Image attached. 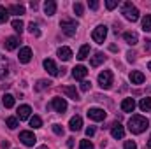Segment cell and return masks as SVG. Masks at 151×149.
I'll use <instances>...</instances> for the list:
<instances>
[{"label":"cell","mask_w":151,"mask_h":149,"mask_svg":"<svg viewBox=\"0 0 151 149\" xmlns=\"http://www.w3.org/2000/svg\"><path fill=\"white\" fill-rule=\"evenodd\" d=\"M150 126V121H148V117H144V116H132L130 119H128V130L132 132V133H142L146 128Z\"/></svg>","instance_id":"6da1fadb"},{"label":"cell","mask_w":151,"mask_h":149,"mask_svg":"<svg viewBox=\"0 0 151 149\" xmlns=\"http://www.w3.org/2000/svg\"><path fill=\"white\" fill-rule=\"evenodd\" d=\"M121 14L128 19V21H137L139 19V9L132 4V2H125L123 5H121Z\"/></svg>","instance_id":"7a4b0ae2"},{"label":"cell","mask_w":151,"mask_h":149,"mask_svg":"<svg viewBox=\"0 0 151 149\" xmlns=\"http://www.w3.org/2000/svg\"><path fill=\"white\" fill-rule=\"evenodd\" d=\"M60 28H62V32H63L67 37H72V35H76V30L79 28V25L76 23V19L65 18V19L60 21Z\"/></svg>","instance_id":"3957f363"},{"label":"cell","mask_w":151,"mask_h":149,"mask_svg":"<svg viewBox=\"0 0 151 149\" xmlns=\"http://www.w3.org/2000/svg\"><path fill=\"white\" fill-rule=\"evenodd\" d=\"M106 37H107V27H106V25H99V27L93 30V34H91V39H93L97 44H104Z\"/></svg>","instance_id":"277c9868"},{"label":"cell","mask_w":151,"mask_h":149,"mask_svg":"<svg viewBox=\"0 0 151 149\" xmlns=\"http://www.w3.org/2000/svg\"><path fill=\"white\" fill-rule=\"evenodd\" d=\"M99 84H100V88L109 90V88L113 86V72H111V70L100 72V74H99Z\"/></svg>","instance_id":"5b68a950"},{"label":"cell","mask_w":151,"mask_h":149,"mask_svg":"<svg viewBox=\"0 0 151 149\" xmlns=\"http://www.w3.org/2000/svg\"><path fill=\"white\" fill-rule=\"evenodd\" d=\"M88 117L90 119H93V121H104L106 119V111L104 109H100V107H91V109H88Z\"/></svg>","instance_id":"8992f818"},{"label":"cell","mask_w":151,"mask_h":149,"mask_svg":"<svg viewBox=\"0 0 151 149\" xmlns=\"http://www.w3.org/2000/svg\"><path fill=\"white\" fill-rule=\"evenodd\" d=\"M49 107H51V109H55L56 112H60V114H63V112L67 111V102H65V98H60V97H55V98L51 100V104H49Z\"/></svg>","instance_id":"52a82bcc"},{"label":"cell","mask_w":151,"mask_h":149,"mask_svg":"<svg viewBox=\"0 0 151 149\" xmlns=\"http://www.w3.org/2000/svg\"><path fill=\"white\" fill-rule=\"evenodd\" d=\"M19 140H21L27 148H34L35 142H37V137H35L32 132H21V133H19Z\"/></svg>","instance_id":"ba28073f"},{"label":"cell","mask_w":151,"mask_h":149,"mask_svg":"<svg viewBox=\"0 0 151 149\" xmlns=\"http://www.w3.org/2000/svg\"><path fill=\"white\" fill-rule=\"evenodd\" d=\"M44 69L47 70V74H49V75H58V74H60V70H58L56 63H55L51 58H46V60H44Z\"/></svg>","instance_id":"9c48e42d"},{"label":"cell","mask_w":151,"mask_h":149,"mask_svg":"<svg viewBox=\"0 0 151 149\" xmlns=\"http://www.w3.org/2000/svg\"><path fill=\"white\" fill-rule=\"evenodd\" d=\"M18 60H19V63H28L32 60V49L30 47H21L19 54H18Z\"/></svg>","instance_id":"30bf717a"},{"label":"cell","mask_w":151,"mask_h":149,"mask_svg":"<svg viewBox=\"0 0 151 149\" xmlns=\"http://www.w3.org/2000/svg\"><path fill=\"white\" fill-rule=\"evenodd\" d=\"M86 74H88V69L84 65H77V67L72 69V75H74V79H77V81H84Z\"/></svg>","instance_id":"8fae6325"},{"label":"cell","mask_w":151,"mask_h":149,"mask_svg":"<svg viewBox=\"0 0 151 149\" xmlns=\"http://www.w3.org/2000/svg\"><path fill=\"white\" fill-rule=\"evenodd\" d=\"M58 58L63 60V62H69V60L72 58V49H70V47H65V46L58 47Z\"/></svg>","instance_id":"7c38bea8"},{"label":"cell","mask_w":151,"mask_h":149,"mask_svg":"<svg viewBox=\"0 0 151 149\" xmlns=\"http://www.w3.org/2000/svg\"><path fill=\"white\" fill-rule=\"evenodd\" d=\"M111 135H113L114 139H123L125 137V128L119 123H114L113 126H111Z\"/></svg>","instance_id":"4fadbf2b"},{"label":"cell","mask_w":151,"mask_h":149,"mask_svg":"<svg viewBox=\"0 0 151 149\" xmlns=\"http://www.w3.org/2000/svg\"><path fill=\"white\" fill-rule=\"evenodd\" d=\"M30 105H19V109H18V119L19 121H25V119H30Z\"/></svg>","instance_id":"5bb4252c"},{"label":"cell","mask_w":151,"mask_h":149,"mask_svg":"<svg viewBox=\"0 0 151 149\" xmlns=\"http://www.w3.org/2000/svg\"><path fill=\"white\" fill-rule=\"evenodd\" d=\"M69 128H70L72 132H79V130L83 128V119H81V116H74V117H70V121H69Z\"/></svg>","instance_id":"9a60e30c"},{"label":"cell","mask_w":151,"mask_h":149,"mask_svg":"<svg viewBox=\"0 0 151 149\" xmlns=\"http://www.w3.org/2000/svg\"><path fill=\"white\" fill-rule=\"evenodd\" d=\"M135 109V100L134 98H125L121 102V111L123 112H134Z\"/></svg>","instance_id":"2e32d148"},{"label":"cell","mask_w":151,"mask_h":149,"mask_svg":"<svg viewBox=\"0 0 151 149\" xmlns=\"http://www.w3.org/2000/svg\"><path fill=\"white\" fill-rule=\"evenodd\" d=\"M69 98H72L74 102H77L79 100V93H77V90H76L74 86H63V90H62Z\"/></svg>","instance_id":"e0dca14e"},{"label":"cell","mask_w":151,"mask_h":149,"mask_svg":"<svg viewBox=\"0 0 151 149\" xmlns=\"http://www.w3.org/2000/svg\"><path fill=\"white\" fill-rule=\"evenodd\" d=\"M9 72V62L4 54H0V79H4Z\"/></svg>","instance_id":"ac0fdd59"},{"label":"cell","mask_w":151,"mask_h":149,"mask_svg":"<svg viewBox=\"0 0 151 149\" xmlns=\"http://www.w3.org/2000/svg\"><path fill=\"white\" fill-rule=\"evenodd\" d=\"M4 46H5L7 51H12V49H16V47L19 46V39L18 37H7L5 42H4Z\"/></svg>","instance_id":"d6986e66"},{"label":"cell","mask_w":151,"mask_h":149,"mask_svg":"<svg viewBox=\"0 0 151 149\" xmlns=\"http://www.w3.org/2000/svg\"><path fill=\"white\" fill-rule=\"evenodd\" d=\"M123 39H125V42H127V44L135 46V44H137V40H139V35H137L135 32H125V34H123Z\"/></svg>","instance_id":"ffe728a7"},{"label":"cell","mask_w":151,"mask_h":149,"mask_svg":"<svg viewBox=\"0 0 151 149\" xmlns=\"http://www.w3.org/2000/svg\"><path fill=\"white\" fill-rule=\"evenodd\" d=\"M44 12H46L47 16H53V14L56 12V2H55V0H47V2L44 4Z\"/></svg>","instance_id":"44dd1931"},{"label":"cell","mask_w":151,"mask_h":149,"mask_svg":"<svg viewBox=\"0 0 151 149\" xmlns=\"http://www.w3.org/2000/svg\"><path fill=\"white\" fill-rule=\"evenodd\" d=\"M104 62H106V54H104V53H95V54L91 56V62H90V63H91V67H99V65L104 63Z\"/></svg>","instance_id":"7402d4cb"},{"label":"cell","mask_w":151,"mask_h":149,"mask_svg":"<svg viewBox=\"0 0 151 149\" xmlns=\"http://www.w3.org/2000/svg\"><path fill=\"white\" fill-rule=\"evenodd\" d=\"M130 81H132V84H142L144 82V74L139 72V70H134L130 74Z\"/></svg>","instance_id":"603a6c76"},{"label":"cell","mask_w":151,"mask_h":149,"mask_svg":"<svg viewBox=\"0 0 151 149\" xmlns=\"http://www.w3.org/2000/svg\"><path fill=\"white\" fill-rule=\"evenodd\" d=\"M9 14H16V16H21V14H25V7L23 5H18V4H12V5H9Z\"/></svg>","instance_id":"cb8c5ba5"},{"label":"cell","mask_w":151,"mask_h":149,"mask_svg":"<svg viewBox=\"0 0 151 149\" xmlns=\"http://www.w3.org/2000/svg\"><path fill=\"white\" fill-rule=\"evenodd\" d=\"M2 104H4V107H5V109L14 107V97H12V95H9V93H5V95L2 97Z\"/></svg>","instance_id":"d4e9b609"},{"label":"cell","mask_w":151,"mask_h":149,"mask_svg":"<svg viewBox=\"0 0 151 149\" xmlns=\"http://www.w3.org/2000/svg\"><path fill=\"white\" fill-rule=\"evenodd\" d=\"M88 54H90V46H88V44L81 46V49H79V53H77V58H79V60H84V58H88Z\"/></svg>","instance_id":"484cf974"},{"label":"cell","mask_w":151,"mask_h":149,"mask_svg":"<svg viewBox=\"0 0 151 149\" xmlns=\"http://www.w3.org/2000/svg\"><path fill=\"white\" fill-rule=\"evenodd\" d=\"M139 107H141V111H151V98L150 97H146V98H142L141 102H139Z\"/></svg>","instance_id":"4316f807"},{"label":"cell","mask_w":151,"mask_h":149,"mask_svg":"<svg viewBox=\"0 0 151 149\" xmlns=\"http://www.w3.org/2000/svg\"><path fill=\"white\" fill-rule=\"evenodd\" d=\"M53 82L51 81H46V79H40V81H37V84H35V90L37 91H42V90H46V88H49Z\"/></svg>","instance_id":"83f0119b"},{"label":"cell","mask_w":151,"mask_h":149,"mask_svg":"<svg viewBox=\"0 0 151 149\" xmlns=\"http://www.w3.org/2000/svg\"><path fill=\"white\" fill-rule=\"evenodd\" d=\"M142 30L144 32H151V14H146L142 18Z\"/></svg>","instance_id":"f1b7e54d"},{"label":"cell","mask_w":151,"mask_h":149,"mask_svg":"<svg viewBox=\"0 0 151 149\" xmlns=\"http://www.w3.org/2000/svg\"><path fill=\"white\" fill-rule=\"evenodd\" d=\"M5 125L11 128V130H14V128H18V117H14V116H11V117H7L5 119Z\"/></svg>","instance_id":"f546056e"},{"label":"cell","mask_w":151,"mask_h":149,"mask_svg":"<svg viewBox=\"0 0 151 149\" xmlns=\"http://www.w3.org/2000/svg\"><path fill=\"white\" fill-rule=\"evenodd\" d=\"M28 32H30L32 35H35V37H39V35H40V30H39V25H37V23H34V21H32V23L28 25Z\"/></svg>","instance_id":"4dcf8cb0"},{"label":"cell","mask_w":151,"mask_h":149,"mask_svg":"<svg viewBox=\"0 0 151 149\" xmlns=\"http://www.w3.org/2000/svg\"><path fill=\"white\" fill-rule=\"evenodd\" d=\"M23 27H25V23H23L21 19H14V21H12V28H14L18 34H21V32H23Z\"/></svg>","instance_id":"1f68e13d"},{"label":"cell","mask_w":151,"mask_h":149,"mask_svg":"<svg viewBox=\"0 0 151 149\" xmlns=\"http://www.w3.org/2000/svg\"><path fill=\"white\" fill-rule=\"evenodd\" d=\"M30 126H32V128H40V126H42V119H40L39 116L30 117Z\"/></svg>","instance_id":"d6a6232c"},{"label":"cell","mask_w":151,"mask_h":149,"mask_svg":"<svg viewBox=\"0 0 151 149\" xmlns=\"http://www.w3.org/2000/svg\"><path fill=\"white\" fill-rule=\"evenodd\" d=\"M7 18H9V11H7L5 7H2V5H0V23H5V21H7Z\"/></svg>","instance_id":"836d02e7"},{"label":"cell","mask_w":151,"mask_h":149,"mask_svg":"<svg viewBox=\"0 0 151 149\" xmlns=\"http://www.w3.org/2000/svg\"><path fill=\"white\" fill-rule=\"evenodd\" d=\"M79 149H95V146L91 144V140H86L84 139V140L79 142Z\"/></svg>","instance_id":"e575fe53"},{"label":"cell","mask_w":151,"mask_h":149,"mask_svg":"<svg viewBox=\"0 0 151 149\" xmlns=\"http://www.w3.org/2000/svg\"><path fill=\"white\" fill-rule=\"evenodd\" d=\"M74 12H76V16H83V4L76 2L74 4Z\"/></svg>","instance_id":"d590c367"},{"label":"cell","mask_w":151,"mask_h":149,"mask_svg":"<svg viewBox=\"0 0 151 149\" xmlns=\"http://www.w3.org/2000/svg\"><path fill=\"white\" fill-rule=\"evenodd\" d=\"M90 86H91V82H90V81H81V91H88V90H90Z\"/></svg>","instance_id":"8d00e7d4"},{"label":"cell","mask_w":151,"mask_h":149,"mask_svg":"<svg viewBox=\"0 0 151 149\" xmlns=\"http://www.w3.org/2000/svg\"><path fill=\"white\" fill-rule=\"evenodd\" d=\"M123 149H137V144L134 142V140H127L125 142V148Z\"/></svg>","instance_id":"74e56055"},{"label":"cell","mask_w":151,"mask_h":149,"mask_svg":"<svg viewBox=\"0 0 151 149\" xmlns=\"http://www.w3.org/2000/svg\"><path fill=\"white\" fill-rule=\"evenodd\" d=\"M116 5H118V2H116V0H107V2H106V7H107L109 11H113Z\"/></svg>","instance_id":"f35d334b"},{"label":"cell","mask_w":151,"mask_h":149,"mask_svg":"<svg viewBox=\"0 0 151 149\" xmlns=\"http://www.w3.org/2000/svg\"><path fill=\"white\" fill-rule=\"evenodd\" d=\"M88 7H90L91 11H97V9H99V2H97V0H90V2H88Z\"/></svg>","instance_id":"ab89813d"},{"label":"cell","mask_w":151,"mask_h":149,"mask_svg":"<svg viewBox=\"0 0 151 149\" xmlns=\"http://www.w3.org/2000/svg\"><path fill=\"white\" fill-rule=\"evenodd\" d=\"M53 132H55L56 135H63V128H62L60 125H53Z\"/></svg>","instance_id":"60d3db41"},{"label":"cell","mask_w":151,"mask_h":149,"mask_svg":"<svg viewBox=\"0 0 151 149\" xmlns=\"http://www.w3.org/2000/svg\"><path fill=\"white\" fill-rule=\"evenodd\" d=\"M86 135H88V137H93V135H95V126H88V128H86Z\"/></svg>","instance_id":"b9f144b4"},{"label":"cell","mask_w":151,"mask_h":149,"mask_svg":"<svg viewBox=\"0 0 151 149\" xmlns=\"http://www.w3.org/2000/svg\"><path fill=\"white\" fill-rule=\"evenodd\" d=\"M67 148H74V139H72V137H70V139H67Z\"/></svg>","instance_id":"7bdbcfd3"},{"label":"cell","mask_w":151,"mask_h":149,"mask_svg":"<svg viewBox=\"0 0 151 149\" xmlns=\"http://www.w3.org/2000/svg\"><path fill=\"white\" fill-rule=\"evenodd\" d=\"M9 148V142H7V140H4V142H2V149H7Z\"/></svg>","instance_id":"ee69618b"},{"label":"cell","mask_w":151,"mask_h":149,"mask_svg":"<svg viewBox=\"0 0 151 149\" xmlns=\"http://www.w3.org/2000/svg\"><path fill=\"white\" fill-rule=\"evenodd\" d=\"M148 148L151 149V137H150V140H148Z\"/></svg>","instance_id":"f6af8a7d"},{"label":"cell","mask_w":151,"mask_h":149,"mask_svg":"<svg viewBox=\"0 0 151 149\" xmlns=\"http://www.w3.org/2000/svg\"><path fill=\"white\" fill-rule=\"evenodd\" d=\"M37 149H47V146H40V148H37Z\"/></svg>","instance_id":"bcb514c9"},{"label":"cell","mask_w":151,"mask_h":149,"mask_svg":"<svg viewBox=\"0 0 151 149\" xmlns=\"http://www.w3.org/2000/svg\"><path fill=\"white\" fill-rule=\"evenodd\" d=\"M148 69H150V70H151V62H150V63H148Z\"/></svg>","instance_id":"7dc6e473"}]
</instances>
